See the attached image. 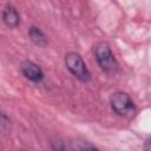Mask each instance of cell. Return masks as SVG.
<instances>
[{
	"instance_id": "6da1fadb",
	"label": "cell",
	"mask_w": 151,
	"mask_h": 151,
	"mask_svg": "<svg viewBox=\"0 0 151 151\" xmlns=\"http://www.w3.org/2000/svg\"><path fill=\"white\" fill-rule=\"evenodd\" d=\"M94 57L100 68L107 74H114L119 71V64L111 51L109 42L100 41L94 46Z\"/></svg>"
},
{
	"instance_id": "7a4b0ae2",
	"label": "cell",
	"mask_w": 151,
	"mask_h": 151,
	"mask_svg": "<svg viewBox=\"0 0 151 151\" xmlns=\"http://www.w3.org/2000/svg\"><path fill=\"white\" fill-rule=\"evenodd\" d=\"M110 105L112 111L119 117L131 119L137 114V107L132 98L126 92H114L110 98Z\"/></svg>"
},
{
	"instance_id": "3957f363",
	"label": "cell",
	"mask_w": 151,
	"mask_h": 151,
	"mask_svg": "<svg viewBox=\"0 0 151 151\" xmlns=\"http://www.w3.org/2000/svg\"><path fill=\"white\" fill-rule=\"evenodd\" d=\"M65 65L67 70L80 81L83 83H88L91 80V73L81 58V55L77 52H68L65 55Z\"/></svg>"
},
{
	"instance_id": "277c9868",
	"label": "cell",
	"mask_w": 151,
	"mask_h": 151,
	"mask_svg": "<svg viewBox=\"0 0 151 151\" xmlns=\"http://www.w3.org/2000/svg\"><path fill=\"white\" fill-rule=\"evenodd\" d=\"M20 71L25 78H27L33 83H40L44 80V77H45L41 67L31 60L22 61L20 65Z\"/></svg>"
},
{
	"instance_id": "5b68a950",
	"label": "cell",
	"mask_w": 151,
	"mask_h": 151,
	"mask_svg": "<svg viewBox=\"0 0 151 151\" xmlns=\"http://www.w3.org/2000/svg\"><path fill=\"white\" fill-rule=\"evenodd\" d=\"M2 20L6 26L17 28L20 25V14L13 5L7 4L2 9Z\"/></svg>"
},
{
	"instance_id": "8992f818",
	"label": "cell",
	"mask_w": 151,
	"mask_h": 151,
	"mask_svg": "<svg viewBox=\"0 0 151 151\" xmlns=\"http://www.w3.org/2000/svg\"><path fill=\"white\" fill-rule=\"evenodd\" d=\"M28 37H29V40L39 47H45L48 44L46 34L38 26H31L28 28Z\"/></svg>"
},
{
	"instance_id": "52a82bcc",
	"label": "cell",
	"mask_w": 151,
	"mask_h": 151,
	"mask_svg": "<svg viewBox=\"0 0 151 151\" xmlns=\"http://www.w3.org/2000/svg\"><path fill=\"white\" fill-rule=\"evenodd\" d=\"M61 143H63V150H94L97 149L94 145L83 139H72L67 143L66 142H61Z\"/></svg>"
},
{
	"instance_id": "ba28073f",
	"label": "cell",
	"mask_w": 151,
	"mask_h": 151,
	"mask_svg": "<svg viewBox=\"0 0 151 151\" xmlns=\"http://www.w3.org/2000/svg\"><path fill=\"white\" fill-rule=\"evenodd\" d=\"M9 127H11V119L6 116V113L2 112L0 117V130L2 133H5Z\"/></svg>"
},
{
	"instance_id": "9c48e42d",
	"label": "cell",
	"mask_w": 151,
	"mask_h": 151,
	"mask_svg": "<svg viewBox=\"0 0 151 151\" xmlns=\"http://www.w3.org/2000/svg\"><path fill=\"white\" fill-rule=\"evenodd\" d=\"M144 149H146V150H151V137H149V138L145 140Z\"/></svg>"
}]
</instances>
